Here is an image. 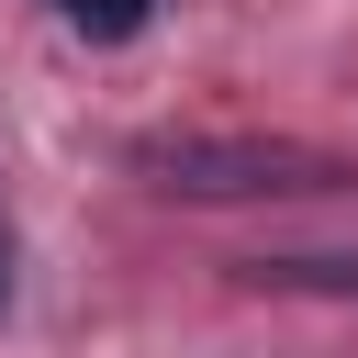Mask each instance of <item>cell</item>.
<instances>
[{
    "instance_id": "obj_1",
    "label": "cell",
    "mask_w": 358,
    "mask_h": 358,
    "mask_svg": "<svg viewBox=\"0 0 358 358\" xmlns=\"http://www.w3.org/2000/svg\"><path fill=\"white\" fill-rule=\"evenodd\" d=\"M145 168H157V190H179V201H246V190H336V179H347L336 157H313V145H257V134H179V145H157Z\"/></svg>"
},
{
    "instance_id": "obj_2",
    "label": "cell",
    "mask_w": 358,
    "mask_h": 358,
    "mask_svg": "<svg viewBox=\"0 0 358 358\" xmlns=\"http://www.w3.org/2000/svg\"><path fill=\"white\" fill-rule=\"evenodd\" d=\"M90 45H123V34H145V0H56Z\"/></svg>"
},
{
    "instance_id": "obj_3",
    "label": "cell",
    "mask_w": 358,
    "mask_h": 358,
    "mask_svg": "<svg viewBox=\"0 0 358 358\" xmlns=\"http://www.w3.org/2000/svg\"><path fill=\"white\" fill-rule=\"evenodd\" d=\"M0 313H11V246H0Z\"/></svg>"
}]
</instances>
